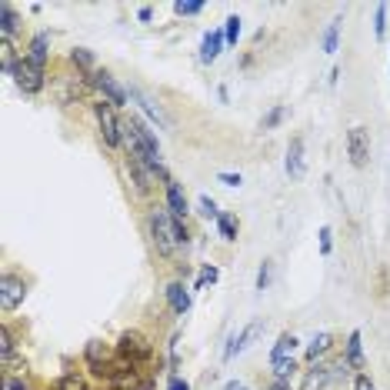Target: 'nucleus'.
I'll use <instances>...</instances> for the list:
<instances>
[{
    "instance_id": "e433bc0d",
    "label": "nucleus",
    "mask_w": 390,
    "mask_h": 390,
    "mask_svg": "<svg viewBox=\"0 0 390 390\" xmlns=\"http://www.w3.org/2000/svg\"><path fill=\"white\" fill-rule=\"evenodd\" d=\"M354 390H374L370 377H367V374H357V380H354Z\"/></svg>"
},
{
    "instance_id": "6ab92c4d",
    "label": "nucleus",
    "mask_w": 390,
    "mask_h": 390,
    "mask_svg": "<svg viewBox=\"0 0 390 390\" xmlns=\"http://www.w3.org/2000/svg\"><path fill=\"white\" fill-rule=\"evenodd\" d=\"M21 24V17H17V10L10 7V3H0V37L3 40H10L14 37V30Z\"/></svg>"
},
{
    "instance_id": "79ce46f5",
    "label": "nucleus",
    "mask_w": 390,
    "mask_h": 390,
    "mask_svg": "<svg viewBox=\"0 0 390 390\" xmlns=\"http://www.w3.org/2000/svg\"><path fill=\"white\" fill-rule=\"evenodd\" d=\"M224 390H247V387H240L237 380H231V384H227V387H224Z\"/></svg>"
},
{
    "instance_id": "a211bd4d",
    "label": "nucleus",
    "mask_w": 390,
    "mask_h": 390,
    "mask_svg": "<svg viewBox=\"0 0 390 390\" xmlns=\"http://www.w3.org/2000/svg\"><path fill=\"white\" fill-rule=\"evenodd\" d=\"M297 343H300V340L294 337V334H281L277 343H274V350H270V364H277V361H290L294 350H297Z\"/></svg>"
},
{
    "instance_id": "0eeeda50",
    "label": "nucleus",
    "mask_w": 390,
    "mask_h": 390,
    "mask_svg": "<svg viewBox=\"0 0 390 390\" xmlns=\"http://www.w3.org/2000/svg\"><path fill=\"white\" fill-rule=\"evenodd\" d=\"M347 157H350L354 167H367V160H370V133H367V127L347 130Z\"/></svg>"
},
{
    "instance_id": "bb28decb",
    "label": "nucleus",
    "mask_w": 390,
    "mask_h": 390,
    "mask_svg": "<svg viewBox=\"0 0 390 390\" xmlns=\"http://www.w3.org/2000/svg\"><path fill=\"white\" fill-rule=\"evenodd\" d=\"M197 210H200V217H207V220H217V217H220V210H217V204H213V197H207V194L197 200Z\"/></svg>"
},
{
    "instance_id": "39448f33",
    "label": "nucleus",
    "mask_w": 390,
    "mask_h": 390,
    "mask_svg": "<svg viewBox=\"0 0 390 390\" xmlns=\"http://www.w3.org/2000/svg\"><path fill=\"white\" fill-rule=\"evenodd\" d=\"M14 83L24 90V94H40L44 87H47V77H44V70L37 67V64H30L27 57H21L17 64H14Z\"/></svg>"
},
{
    "instance_id": "5701e85b",
    "label": "nucleus",
    "mask_w": 390,
    "mask_h": 390,
    "mask_svg": "<svg viewBox=\"0 0 390 390\" xmlns=\"http://www.w3.org/2000/svg\"><path fill=\"white\" fill-rule=\"evenodd\" d=\"M330 343H334V337H330L327 330H324V334H317V337H313V343L307 347V357H311V361H317V357H324V354L330 350Z\"/></svg>"
},
{
    "instance_id": "4468645a",
    "label": "nucleus",
    "mask_w": 390,
    "mask_h": 390,
    "mask_svg": "<svg viewBox=\"0 0 390 390\" xmlns=\"http://www.w3.org/2000/svg\"><path fill=\"white\" fill-rule=\"evenodd\" d=\"M47 57H51V34H37V37L30 40V47H27V60L37 64V67L44 70Z\"/></svg>"
},
{
    "instance_id": "f257e3e1",
    "label": "nucleus",
    "mask_w": 390,
    "mask_h": 390,
    "mask_svg": "<svg viewBox=\"0 0 390 390\" xmlns=\"http://www.w3.org/2000/svg\"><path fill=\"white\" fill-rule=\"evenodd\" d=\"M151 234H154L157 250H160L164 257H170L177 247L190 244V234H187L183 220H177V217H174L167 207H154V210H151Z\"/></svg>"
},
{
    "instance_id": "f3484780",
    "label": "nucleus",
    "mask_w": 390,
    "mask_h": 390,
    "mask_svg": "<svg viewBox=\"0 0 390 390\" xmlns=\"http://www.w3.org/2000/svg\"><path fill=\"white\" fill-rule=\"evenodd\" d=\"M330 367H313V370H307V377H304V384H300V390H327L330 387Z\"/></svg>"
},
{
    "instance_id": "393cba45",
    "label": "nucleus",
    "mask_w": 390,
    "mask_h": 390,
    "mask_svg": "<svg viewBox=\"0 0 390 390\" xmlns=\"http://www.w3.org/2000/svg\"><path fill=\"white\" fill-rule=\"evenodd\" d=\"M337 40H340V17H337V21H330L327 34H324V51L337 53Z\"/></svg>"
},
{
    "instance_id": "cd10ccee",
    "label": "nucleus",
    "mask_w": 390,
    "mask_h": 390,
    "mask_svg": "<svg viewBox=\"0 0 390 390\" xmlns=\"http://www.w3.org/2000/svg\"><path fill=\"white\" fill-rule=\"evenodd\" d=\"M174 10H177L181 17H194V14L204 10V3H200V0H181V3H174Z\"/></svg>"
},
{
    "instance_id": "7ed1b4c3",
    "label": "nucleus",
    "mask_w": 390,
    "mask_h": 390,
    "mask_svg": "<svg viewBox=\"0 0 390 390\" xmlns=\"http://www.w3.org/2000/svg\"><path fill=\"white\" fill-rule=\"evenodd\" d=\"M117 107L101 101V104H94V114H97V124H101V133H104V140L110 147H120L124 144V120H117V114H114Z\"/></svg>"
},
{
    "instance_id": "2eb2a0df",
    "label": "nucleus",
    "mask_w": 390,
    "mask_h": 390,
    "mask_svg": "<svg viewBox=\"0 0 390 390\" xmlns=\"http://www.w3.org/2000/svg\"><path fill=\"white\" fill-rule=\"evenodd\" d=\"M227 40H224V30H210L207 37H204V44H200V60L204 64H213L217 57H220V47H224Z\"/></svg>"
},
{
    "instance_id": "f704fd0d",
    "label": "nucleus",
    "mask_w": 390,
    "mask_h": 390,
    "mask_svg": "<svg viewBox=\"0 0 390 390\" xmlns=\"http://www.w3.org/2000/svg\"><path fill=\"white\" fill-rule=\"evenodd\" d=\"M217 181L227 183V187H240V183H244V177H240V174H217Z\"/></svg>"
},
{
    "instance_id": "c85d7f7f",
    "label": "nucleus",
    "mask_w": 390,
    "mask_h": 390,
    "mask_svg": "<svg viewBox=\"0 0 390 390\" xmlns=\"http://www.w3.org/2000/svg\"><path fill=\"white\" fill-rule=\"evenodd\" d=\"M270 277H274V263L263 260L260 270H257V290H267V287H270Z\"/></svg>"
},
{
    "instance_id": "9d476101",
    "label": "nucleus",
    "mask_w": 390,
    "mask_h": 390,
    "mask_svg": "<svg viewBox=\"0 0 390 390\" xmlns=\"http://www.w3.org/2000/svg\"><path fill=\"white\" fill-rule=\"evenodd\" d=\"M260 330H263V320H254V324H247L240 334H234V337H231V343H227V350H224V361H234L237 354H240V350L250 343V340L257 337Z\"/></svg>"
},
{
    "instance_id": "b1692460",
    "label": "nucleus",
    "mask_w": 390,
    "mask_h": 390,
    "mask_svg": "<svg viewBox=\"0 0 390 390\" xmlns=\"http://www.w3.org/2000/svg\"><path fill=\"white\" fill-rule=\"evenodd\" d=\"M53 390H90V387H87V380L77 377V374H64V377L53 384Z\"/></svg>"
},
{
    "instance_id": "9b49d317",
    "label": "nucleus",
    "mask_w": 390,
    "mask_h": 390,
    "mask_svg": "<svg viewBox=\"0 0 390 390\" xmlns=\"http://www.w3.org/2000/svg\"><path fill=\"white\" fill-rule=\"evenodd\" d=\"M130 101H137V104H140V110H144V114H147V117H151L154 124H160V127H170V120H167L164 107L154 104V101H151V97H147V94H144L140 87H130Z\"/></svg>"
},
{
    "instance_id": "f03ea898",
    "label": "nucleus",
    "mask_w": 390,
    "mask_h": 390,
    "mask_svg": "<svg viewBox=\"0 0 390 390\" xmlns=\"http://www.w3.org/2000/svg\"><path fill=\"white\" fill-rule=\"evenodd\" d=\"M117 354H120V357H127L130 364H144V361H151V357H154V343L144 337L140 330H124L120 340H117Z\"/></svg>"
},
{
    "instance_id": "4be33fe9",
    "label": "nucleus",
    "mask_w": 390,
    "mask_h": 390,
    "mask_svg": "<svg viewBox=\"0 0 390 390\" xmlns=\"http://www.w3.org/2000/svg\"><path fill=\"white\" fill-rule=\"evenodd\" d=\"M70 64H74L80 74H83V70H94V64H97V60H94V53L87 51V47H74V51H70Z\"/></svg>"
},
{
    "instance_id": "ddd939ff",
    "label": "nucleus",
    "mask_w": 390,
    "mask_h": 390,
    "mask_svg": "<svg viewBox=\"0 0 390 390\" xmlns=\"http://www.w3.org/2000/svg\"><path fill=\"white\" fill-rule=\"evenodd\" d=\"M304 170H307V164H304V140L294 137L290 147H287V174L290 177H304Z\"/></svg>"
},
{
    "instance_id": "f8f14e48",
    "label": "nucleus",
    "mask_w": 390,
    "mask_h": 390,
    "mask_svg": "<svg viewBox=\"0 0 390 390\" xmlns=\"http://www.w3.org/2000/svg\"><path fill=\"white\" fill-rule=\"evenodd\" d=\"M164 187H167V210H170L177 220H183V217L190 213V204H187V197H183L181 183L170 181V183H164Z\"/></svg>"
},
{
    "instance_id": "473e14b6",
    "label": "nucleus",
    "mask_w": 390,
    "mask_h": 390,
    "mask_svg": "<svg viewBox=\"0 0 390 390\" xmlns=\"http://www.w3.org/2000/svg\"><path fill=\"white\" fill-rule=\"evenodd\" d=\"M374 30H377V37H384V30H387V3H377V21H374Z\"/></svg>"
},
{
    "instance_id": "ea45409f",
    "label": "nucleus",
    "mask_w": 390,
    "mask_h": 390,
    "mask_svg": "<svg viewBox=\"0 0 390 390\" xmlns=\"http://www.w3.org/2000/svg\"><path fill=\"white\" fill-rule=\"evenodd\" d=\"M133 390H154V380H151V377H140V384Z\"/></svg>"
},
{
    "instance_id": "1a4fd4ad",
    "label": "nucleus",
    "mask_w": 390,
    "mask_h": 390,
    "mask_svg": "<svg viewBox=\"0 0 390 390\" xmlns=\"http://www.w3.org/2000/svg\"><path fill=\"white\" fill-rule=\"evenodd\" d=\"M90 83L101 90L107 97V104H114V107H124L127 104V90L114 80V74H107V70H94V77H90Z\"/></svg>"
},
{
    "instance_id": "c756f323",
    "label": "nucleus",
    "mask_w": 390,
    "mask_h": 390,
    "mask_svg": "<svg viewBox=\"0 0 390 390\" xmlns=\"http://www.w3.org/2000/svg\"><path fill=\"white\" fill-rule=\"evenodd\" d=\"M294 370H297L294 357H290V361H277V364H274V380H287V377H290Z\"/></svg>"
},
{
    "instance_id": "6e6552de",
    "label": "nucleus",
    "mask_w": 390,
    "mask_h": 390,
    "mask_svg": "<svg viewBox=\"0 0 390 390\" xmlns=\"http://www.w3.org/2000/svg\"><path fill=\"white\" fill-rule=\"evenodd\" d=\"M83 361H87V367H90L97 377H107V374H110V364H114L110 347H107L104 340H90V343L83 347Z\"/></svg>"
},
{
    "instance_id": "2f4dec72",
    "label": "nucleus",
    "mask_w": 390,
    "mask_h": 390,
    "mask_svg": "<svg viewBox=\"0 0 390 390\" xmlns=\"http://www.w3.org/2000/svg\"><path fill=\"white\" fill-rule=\"evenodd\" d=\"M217 277H220V270H217V267H204V270H200V277H197V290H200V287H207V284H217Z\"/></svg>"
},
{
    "instance_id": "423d86ee",
    "label": "nucleus",
    "mask_w": 390,
    "mask_h": 390,
    "mask_svg": "<svg viewBox=\"0 0 390 390\" xmlns=\"http://www.w3.org/2000/svg\"><path fill=\"white\" fill-rule=\"evenodd\" d=\"M124 124L130 127V133H133V140H137V144H140V147L147 151V160H151V167H160V140H157V133H154V130L147 127V124H144L140 117H133V114H130V117L124 120Z\"/></svg>"
},
{
    "instance_id": "c9c22d12",
    "label": "nucleus",
    "mask_w": 390,
    "mask_h": 390,
    "mask_svg": "<svg viewBox=\"0 0 390 390\" xmlns=\"http://www.w3.org/2000/svg\"><path fill=\"white\" fill-rule=\"evenodd\" d=\"M7 390H30L24 377H7Z\"/></svg>"
},
{
    "instance_id": "72a5a7b5",
    "label": "nucleus",
    "mask_w": 390,
    "mask_h": 390,
    "mask_svg": "<svg viewBox=\"0 0 390 390\" xmlns=\"http://www.w3.org/2000/svg\"><path fill=\"white\" fill-rule=\"evenodd\" d=\"M330 247H334V231L320 227V254H330Z\"/></svg>"
},
{
    "instance_id": "412c9836",
    "label": "nucleus",
    "mask_w": 390,
    "mask_h": 390,
    "mask_svg": "<svg viewBox=\"0 0 390 390\" xmlns=\"http://www.w3.org/2000/svg\"><path fill=\"white\" fill-rule=\"evenodd\" d=\"M217 231H220V237H224L227 244H234L237 240V217L234 213H220V217H217Z\"/></svg>"
},
{
    "instance_id": "4c0bfd02",
    "label": "nucleus",
    "mask_w": 390,
    "mask_h": 390,
    "mask_svg": "<svg viewBox=\"0 0 390 390\" xmlns=\"http://www.w3.org/2000/svg\"><path fill=\"white\" fill-rule=\"evenodd\" d=\"M167 390H190V384H187L183 377H170V384H167Z\"/></svg>"
},
{
    "instance_id": "20e7f679",
    "label": "nucleus",
    "mask_w": 390,
    "mask_h": 390,
    "mask_svg": "<svg viewBox=\"0 0 390 390\" xmlns=\"http://www.w3.org/2000/svg\"><path fill=\"white\" fill-rule=\"evenodd\" d=\"M24 297H27V281L21 277V274H3L0 277V311L3 313H10V311H17L21 304H24Z\"/></svg>"
},
{
    "instance_id": "7c9ffc66",
    "label": "nucleus",
    "mask_w": 390,
    "mask_h": 390,
    "mask_svg": "<svg viewBox=\"0 0 390 390\" xmlns=\"http://www.w3.org/2000/svg\"><path fill=\"white\" fill-rule=\"evenodd\" d=\"M284 117H287V107H274V110H270V114H267V117H263V130L277 127V124H281V120H284Z\"/></svg>"
},
{
    "instance_id": "dca6fc26",
    "label": "nucleus",
    "mask_w": 390,
    "mask_h": 390,
    "mask_svg": "<svg viewBox=\"0 0 390 390\" xmlns=\"http://www.w3.org/2000/svg\"><path fill=\"white\" fill-rule=\"evenodd\" d=\"M167 304H170V311L174 313H187L190 311V290H187V287L183 284H170L167 287Z\"/></svg>"
},
{
    "instance_id": "aec40b11",
    "label": "nucleus",
    "mask_w": 390,
    "mask_h": 390,
    "mask_svg": "<svg viewBox=\"0 0 390 390\" xmlns=\"http://www.w3.org/2000/svg\"><path fill=\"white\" fill-rule=\"evenodd\" d=\"M347 364L354 370H364V354H361V330H354L347 337Z\"/></svg>"
},
{
    "instance_id": "58836bf2",
    "label": "nucleus",
    "mask_w": 390,
    "mask_h": 390,
    "mask_svg": "<svg viewBox=\"0 0 390 390\" xmlns=\"http://www.w3.org/2000/svg\"><path fill=\"white\" fill-rule=\"evenodd\" d=\"M137 17H140V21H144V24H147V21H151V17H154V10H151V7H140V10H137Z\"/></svg>"
},
{
    "instance_id": "a19ab883",
    "label": "nucleus",
    "mask_w": 390,
    "mask_h": 390,
    "mask_svg": "<svg viewBox=\"0 0 390 390\" xmlns=\"http://www.w3.org/2000/svg\"><path fill=\"white\" fill-rule=\"evenodd\" d=\"M270 390H290V384H287V380H274V384H270Z\"/></svg>"
},
{
    "instance_id": "a878e982",
    "label": "nucleus",
    "mask_w": 390,
    "mask_h": 390,
    "mask_svg": "<svg viewBox=\"0 0 390 390\" xmlns=\"http://www.w3.org/2000/svg\"><path fill=\"white\" fill-rule=\"evenodd\" d=\"M237 37H240V17L231 14V17H227V27H224V40H227V47H234Z\"/></svg>"
}]
</instances>
